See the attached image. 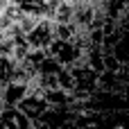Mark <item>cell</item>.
<instances>
[{
	"label": "cell",
	"mask_w": 129,
	"mask_h": 129,
	"mask_svg": "<svg viewBox=\"0 0 129 129\" xmlns=\"http://www.w3.org/2000/svg\"><path fill=\"white\" fill-rule=\"evenodd\" d=\"M29 50H48L54 41V23L50 18H41L39 25L25 36Z\"/></svg>",
	"instance_id": "1"
},
{
	"label": "cell",
	"mask_w": 129,
	"mask_h": 129,
	"mask_svg": "<svg viewBox=\"0 0 129 129\" xmlns=\"http://www.w3.org/2000/svg\"><path fill=\"white\" fill-rule=\"evenodd\" d=\"M27 120H32V122H36L50 107H48V102H45V98H43V93H34V91H27V95L20 100V104L16 107Z\"/></svg>",
	"instance_id": "2"
},
{
	"label": "cell",
	"mask_w": 129,
	"mask_h": 129,
	"mask_svg": "<svg viewBox=\"0 0 129 129\" xmlns=\"http://www.w3.org/2000/svg\"><path fill=\"white\" fill-rule=\"evenodd\" d=\"M0 129H32V120H27L16 107L0 111Z\"/></svg>",
	"instance_id": "3"
},
{
	"label": "cell",
	"mask_w": 129,
	"mask_h": 129,
	"mask_svg": "<svg viewBox=\"0 0 129 129\" xmlns=\"http://www.w3.org/2000/svg\"><path fill=\"white\" fill-rule=\"evenodd\" d=\"M11 5H14V0H0V14H5Z\"/></svg>",
	"instance_id": "4"
},
{
	"label": "cell",
	"mask_w": 129,
	"mask_h": 129,
	"mask_svg": "<svg viewBox=\"0 0 129 129\" xmlns=\"http://www.w3.org/2000/svg\"><path fill=\"white\" fill-rule=\"evenodd\" d=\"M43 2H45V7H48V9H50V11H52V9H54V7H57V5H61V2H63V0H43Z\"/></svg>",
	"instance_id": "5"
},
{
	"label": "cell",
	"mask_w": 129,
	"mask_h": 129,
	"mask_svg": "<svg viewBox=\"0 0 129 129\" xmlns=\"http://www.w3.org/2000/svg\"><path fill=\"white\" fill-rule=\"evenodd\" d=\"M100 2H104V0H100Z\"/></svg>",
	"instance_id": "6"
}]
</instances>
